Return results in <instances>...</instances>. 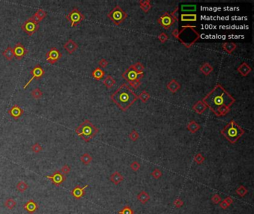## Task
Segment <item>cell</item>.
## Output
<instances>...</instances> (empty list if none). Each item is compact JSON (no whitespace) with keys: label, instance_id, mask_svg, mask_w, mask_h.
Returning <instances> with one entry per match:
<instances>
[{"label":"cell","instance_id":"cell-40","mask_svg":"<svg viewBox=\"0 0 254 214\" xmlns=\"http://www.w3.org/2000/svg\"><path fill=\"white\" fill-rule=\"evenodd\" d=\"M133 66H134V69H135L137 72L140 73V74H143L144 69H145V67H144L143 64L141 63L140 62H137V63H136L135 64L133 65Z\"/></svg>","mask_w":254,"mask_h":214},{"label":"cell","instance_id":"cell-9","mask_svg":"<svg viewBox=\"0 0 254 214\" xmlns=\"http://www.w3.org/2000/svg\"><path fill=\"white\" fill-rule=\"evenodd\" d=\"M39 24L34 20L33 16H31L29 19H27L21 26V29L24 32L29 36H32L34 33L37 32L39 29Z\"/></svg>","mask_w":254,"mask_h":214},{"label":"cell","instance_id":"cell-5","mask_svg":"<svg viewBox=\"0 0 254 214\" xmlns=\"http://www.w3.org/2000/svg\"><path fill=\"white\" fill-rule=\"evenodd\" d=\"M99 129L96 127L89 120L86 119L75 129V133L80 136L85 142H89L98 134Z\"/></svg>","mask_w":254,"mask_h":214},{"label":"cell","instance_id":"cell-22","mask_svg":"<svg viewBox=\"0 0 254 214\" xmlns=\"http://www.w3.org/2000/svg\"><path fill=\"white\" fill-rule=\"evenodd\" d=\"M124 178L123 175H122V174L119 172H113V173L110 175V180L116 185L120 184L121 182L124 180Z\"/></svg>","mask_w":254,"mask_h":214},{"label":"cell","instance_id":"cell-8","mask_svg":"<svg viewBox=\"0 0 254 214\" xmlns=\"http://www.w3.org/2000/svg\"><path fill=\"white\" fill-rule=\"evenodd\" d=\"M66 19L71 22L72 27H76L78 24H80L81 21L85 19L84 15L79 11L78 8H74L72 11L69 13L67 16H66Z\"/></svg>","mask_w":254,"mask_h":214},{"label":"cell","instance_id":"cell-32","mask_svg":"<svg viewBox=\"0 0 254 214\" xmlns=\"http://www.w3.org/2000/svg\"><path fill=\"white\" fill-rule=\"evenodd\" d=\"M2 55L4 56V57H5L8 60H9V61L12 60L13 57H14V51H13L12 48L8 46L7 49H6L5 50L2 52Z\"/></svg>","mask_w":254,"mask_h":214},{"label":"cell","instance_id":"cell-21","mask_svg":"<svg viewBox=\"0 0 254 214\" xmlns=\"http://www.w3.org/2000/svg\"><path fill=\"white\" fill-rule=\"evenodd\" d=\"M180 87H181L180 84L174 79L172 80L168 83L167 84V89H169V92H171L172 93H176L180 89Z\"/></svg>","mask_w":254,"mask_h":214},{"label":"cell","instance_id":"cell-11","mask_svg":"<svg viewBox=\"0 0 254 214\" xmlns=\"http://www.w3.org/2000/svg\"><path fill=\"white\" fill-rule=\"evenodd\" d=\"M157 22L163 29H169L173 25L175 21L174 20V19L172 17V16H171L169 13H165V14L161 15L160 17L157 19Z\"/></svg>","mask_w":254,"mask_h":214},{"label":"cell","instance_id":"cell-52","mask_svg":"<svg viewBox=\"0 0 254 214\" xmlns=\"http://www.w3.org/2000/svg\"><path fill=\"white\" fill-rule=\"evenodd\" d=\"M184 202L183 201L182 199H177L174 200V206H175L177 208H180V207H181L183 205Z\"/></svg>","mask_w":254,"mask_h":214},{"label":"cell","instance_id":"cell-13","mask_svg":"<svg viewBox=\"0 0 254 214\" xmlns=\"http://www.w3.org/2000/svg\"><path fill=\"white\" fill-rule=\"evenodd\" d=\"M46 177L47 178H49V180H51V182H52V184L55 186V187H59V186H61L64 182H65L66 179L64 174H63L62 172L59 171V170H56L51 175H46Z\"/></svg>","mask_w":254,"mask_h":214},{"label":"cell","instance_id":"cell-45","mask_svg":"<svg viewBox=\"0 0 254 214\" xmlns=\"http://www.w3.org/2000/svg\"><path fill=\"white\" fill-rule=\"evenodd\" d=\"M151 175H152L153 177H154V178L158 179V178H161V177H162V171H161L160 170H159V169L156 168V169H154V170H153V172H152V173H151Z\"/></svg>","mask_w":254,"mask_h":214},{"label":"cell","instance_id":"cell-16","mask_svg":"<svg viewBox=\"0 0 254 214\" xmlns=\"http://www.w3.org/2000/svg\"><path fill=\"white\" fill-rule=\"evenodd\" d=\"M8 113L11 115V117L14 119V120H17L19 117L24 114V111L18 105H14L8 111Z\"/></svg>","mask_w":254,"mask_h":214},{"label":"cell","instance_id":"cell-28","mask_svg":"<svg viewBox=\"0 0 254 214\" xmlns=\"http://www.w3.org/2000/svg\"><path fill=\"white\" fill-rule=\"evenodd\" d=\"M150 195L145 192V190H142L139 193L138 195H137V199H138L139 202L142 204H145L150 200Z\"/></svg>","mask_w":254,"mask_h":214},{"label":"cell","instance_id":"cell-7","mask_svg":"<svg viewBox=\"0 0 254 214\" xmlns=\"http://www.w3.org/2000/svg\"><path fill=\"white\" fill-rule=\"evenodd\" d=\"M144 74H140L138 73L137 71L134 69L133 65H131L128 69H126L124 72L122 74V77L127 81L129 83V85L132 84L133 83L136 82V81L140 80L142 77H143Z\"/></svg>","mask_w":254,"mask_h":214},{"label":"cell","instance_id":"cell-14","mask_svg":"<svg viewBox=\"0 0 254 214\" xmlns=\"http://www.w3.org/2000/svg\"><path fill=\"white\" fill-rule=\"evenodd\" d=\"M13 51H14V57L18 60L22 59L28 54V50L20 42H18L15 45L14 49H13Z\"/></svg>","mask_w":254,"mask_h":214},{"label":"cell","instance_id":"cell-43","mask_svg":"<svg viewBox=\"0 0 254 214\" xmlns=\"http://www.w3.org/2000/svg\"><path fill=\"white\" fill-rule=\"evenodd\" d=\"M139 137V133L136 130L131 131L130 135H129V138H130V139L131 141H134V142L137 141L138 140Z\"/></svg>","mask_w":254,"mask_h":214},{"label":"cell","instance_id":"cell-6","mask_svg":"<svg viewBox=\"0 0 254 214\" xmlns=\"http://www.w3.org/2000/svg\"><path fill=\"white\" fill-rule=\"evenodd\" d=\"M107 17L110 19L116 25H120L127 18V14L121 8L119 5H116L115 8L107 14Z\"/></svg>","mask_w":254,"mask_h":214},{"label":"cell","instance_id":"cell-24","mask_svg":"<svg viewBox=\"0 0 254 214\" xmlns=\"http://www.w3.org/2000/svg\"><path fill=\"white\" fill-rule=\"evenodd\" d=\"M105 75V72L102 70V69H101L100 67H97L92 71V77L96 80H102L103 77Z\"/></svg>","mask_w":254,"mask_h":214},{"label":"cell","instance_id":"cell-26","mask_svg":"<svg viewBox=\"0 0 254 214\" xmlns=\"http://www.w3.org/2000/svg\"><path fill=\"white\" fill-rule=\"evenodd\" d=\"M200 71L201 73H203L205 76L210 75L212 71H213V67L208 63H204L202 64L200 67Z\"/></svg>","mask_w":254,"mask_h":214},{"label":"cell","instance_id":"cell-51","mask_svg":"<svg viewBox=\"0 0 254 214\" xmlns=\"http://www.w3.org/2000/svg\"><path fill=\"white\" fill-rule=\"evenodd\" d=\"M70 171H71V168L67 165V164L64 165L62 167V168H61V172H62L63 174H64V175H66V174H69V172H70Z\"/></svg>","mask_w":254,"mask_h":214},{"label":"cell","instance_id":"cell-15","mask_svg":"<svg viewBox=\"0 0 254 214\" xmlns=\"http://www.w3.org/2000/svg\"><path fill=\"white\" fill-rule=\"evenodd\" d=\"M88 187H89L88 185H86L83 187H81L79 185H76L75 187L72 189V191L70 192V194L75 199H80L82 198L84 195L86 188H87Z\"/></svg>","mask_w":254,"mask_h":214},{"label":"cell","instance_id":"cell-50","mask_svg":"<svg viewBox=\"0 0 254 214\" xmlns=\"http://www.w3.org/2000/svg\"><path fill=\"white\" fill-rule=\"evenodd\" d=\"M108 64H109L108 61L105 59H102L99 62V67H100L101 69H104V68H106L107 66H108Z\"/></svg>","mask_w":254,"mask_h":214},{"label":"cell","instance_id":"cell-3","mask_svg":"<svg viewBox=\"0 0 254 214\" xmlns=\"http://www.w3.org/2000/svg\"><path fill=\"white\" fill-rule=\"evenodd\" d=\"M196 26L183 25L181 30L177 29L172 31V34L175 39L180 41L186 49H190L200 39V35L196 31Z\"/></svg>","mask_w":254,"mask_h":214},{"label":"cell","instance_id":"cell-23","mask_svg":"<svg viewBox=\"0 0 254 214\" xmlns=\"http://www.w3.org/2000/svg\"><path fill=\"white\" fill-rule=\"evenodd\" d=\"M46 16H47V12H46V11H44V10L40 8V9H38L37 11V12L33 15L32 16L37 22H40L42 19H43L44 18H46Z\"/></svg>","mask_w":254,"mask_h":214},{"label":"cell","instance_id":"cell-20","mask_svg":"<svg viewBox=\"0 0 254 214\" xmlns=\"http://www.w3.org/2000/svg\"><path fill=\"white\" fill-rule=\"evenodd\" d=\"M207 108V106L204 104L203 101L198 100V101H197L195 104H194L193 107H192V109H193L196 113L201 114L205 112Z\"/></svg>","mask_w":254,"mask_h":214},{"label":"cell","instance_id":"cell-41","mask_svg":"<svg viewBox=\"0 0 254 214\" xmlns=\"http://www.w3.org/2000/svg\"><path fill=\"white\" fill-rule=\"evenodd\" d=\"M182 11H195L196 10V5H183L181 7Z\"/></svg>","mask_w":254,"mask_h":214},{"label":"cell","instance_id":"cell-27","mask_svg":"<svg viewBox=\"0 0 254 214\" xmlns=\"http://www.w3.org/2000/svg\"><path fill=\"white\" fill-rule=\"evenodd\" d=\"M139 7L145 13H148L151 8V4L150 0H141L139 2Z\"/></svg>","mask_w":254,"mask_h":214},{"label":"cell","instance_id":"cell-19","mask_svg":"<svg viewBox=\"0 0 254 214\" xmlns=\"http://www.w3.org/2000/svg\"><path fill=\"white\" fill-rule=\"evenodd\" d=\"M237 71L243 77H247L252 71V68L246 63H243L237 68Z\"/></svg>","mask_w":254,"mask_h":214},{"label":"cell","instance_id":"cell-4","mask_svg":"<svg viewBox=\"0 0 254 214\" xmlns=\"http://www.w3.org/2000/svg\"><path fill=\"white\" fill-rule=\"evenodd\" d=\"M245 132V129H242L233 120L230 121L224 128L221 131V134L231 144H235Z\"/></svg>","mask_w":254,"mask_h":214},{"label":"cell","instance_id":"cell-33","mask_svg":"<svg viewBox=\"0 0 254 214\" xmlns=\"http://www.w3.org/2000/svg\"><path fill=\"white\" fill-rule=\"evenodd\" d=\"M80 160L84 165H89L92 161V158L89 153H84L81 156Z\"/></svg>","mask_w":254,"mask_h":214},{"label":"cell","instance_id":"cell-34","mask_svg":"<svg viewBox=\"0 0 254 214\" xmlns=\"http://www.w3.org/2000/svg\"><path fill=\"white\" fill-rule=\"evenodd\" d=\"M28 187H29L28 184L26 182H23V181L18 182L17 185H16V190L19 192H20V193H23V192L26 191L28 189Z\"/></svg>","mask_w":254,"mask_h":214},{"label":"cell","instance_id":"cell-35","mask_svg":"<svg viewBox=\"0 0 254 214\" xmlns=\"http://www.w3.org/2000/svg\"><path fill=\"white\" fill-rule=\"evenodd\" d=\"M43 92L39 89V88H35V89H33L31 92V95L34 97V99L37 100V99H40V97H42L43 96Z\"/></svg>","mask_w":254,"mask_h":214},{"label":"cell","instance_id":"cell-18","mask_svg":"<svg viewBox=\"0 0 254 214\" xmlns=\"http://www.w3.org/2000/svg\"><path fill=\"white\" fill-rule=\"evenodd\" d=\"M64 49L69 53V54H72V53H74L75 51L78 49V44L75 42L72 39H69L67 42H66L65 44L64 45Z\"/></svg>","mask_w":254,"mask_h":214},{"label":"cell","instance_id":"cell-30","mask_svg":"<svg viewBox=\"0 0 254 214\" xmlns=\"http://www.w3.org/2000/svg\"><path fill=\"white\" fill-rule=\"evenodd\" d=\"M180 17L182 22H195L197 19V15L195 14H182Z\"/></svg>","mask_w":254,"mask_h":214},{"label":"cell","instance_id":"cell-42","mask_svg":"<svg viewBox=\"0 0 254 214\" xmlns=\"http://www.w3.org/2000/svg\"><path fill=\"white\" fill-rule=\"evenodd\" d=\"M194 161H195L197 164H202L204 162V161H205V158H204L200 153H198L195 155V157H194Z\"/></svg>","mask_w":254,"mask_h":214},{"label":"cell","instance_id":"cell-31","mask_svg":"<svg viewBox=\"0 0 254 214\" xmlns=\"http://www.w3.org/2000/svg\"><path fill=\"white\" fill-rule=\"evenodd\" d=\"M103 83H104V85L105 86L107 89H110L115 85L116 80L112 76L107 75V77H105V79L104 80V81H103Z\"/></svg>","mask_w":254,"mask_h":214},{"label":"cell","instance_id":"cell-46","mask_svg":"<svg viewBox=\"0 0 254 214\" xmlns=\"http://www.w3.org/2000/svg\"><path fill=\"white\" fill-rule=\"evenodd\" d=\"M159 40L160 41L161 43H165L169 39V36L165 32H162L159 34L158 36Z\"/></svg>","mask_w":254,"mask_h":214},{"label":"cell","instance_id":"cell-38","mask_svg":"<svg viewBox=\"0 0 254 214\" xmlns=\"http://www.w3.org/2000/svg\"><path fill=\"white\" fill-rule=\"evenodd\" d=\"M247 192H248V190H247L246 187L243 185H240L239 187L237 188V190H235V193L238 194V195H239L241 197L245 196L247 193Z\"/></svg>","mask_w":254,"mask_h":214},{"label":"cell","instance_id":"cell-17","mask_svg":"<svg viewBox=\"0 0 254 214\" xmlns=\"http://www.w3.org/2000/svg\"><path fill=\"white\" fill-rule=\"evenodd\" d=\"M23 208L25 210L28 212L30 214H32L35 213L37 210L39 208V206L37 204V202H34L33 199H30L23 205Z\"/></svg>","mask_w":254,"mask_h":214},{"label":"cell","instance_id":"cell-1","mask_svg":"<svg viewBox=\"0 0 254 214\" xmlns=\"http://www.w3.org/2000/svg\"><path fill=\"white\" fill-rule=\"evenodd\" d=\"M202 101L207 107L215 114L221 107L230 108L235 102V100L221 84H217L212 90L204 97Z\"/></svg>","mask_w":254,"mask_h":214},{"label":"cell","instance_id":"cell-47","mask_svg":"<svg viewBox=\"0 0 254 214\" xmlns=\"http://www.w3.org/2000/svg\"><path fill=\"white\" fill-rule=\"evenodd\" d=\"M140 167H141L140 164H139L138 161H133L132 163L130 164L131 170L134 172L138 171V170H139V168H140Z\"/></svg>","mask_w":254,"mask_h":214},{"label":"cell","instance_id":"cell-2","mask_svg":"<svg viewBox=\"0 0 254 214\" xmlns=\"http://www.w3.org/2000/svg\"><path fill=\"white\" fill-rule=\"evenodd\" d=\"M110 98L121 110L125 112L138 100V95L130 89V86L124 83L111 94Z\"/></svg>","mask_w":254,"mask_h":214},{"label":"cell","instance_id":"cell-10","mask_svg":"<svg viewBox=\"0 0 254 214\" xmlns=\"http://www.w3.org/2000/svg\"><path fill=\"white\" fill-rule=\"evenodd\" d=\"M30 74L32 75V77H31V78L28 81L27 83H26V85L23 86V89H26V88L30 85L31 81L34 80V79H37V80L40 79L41 77L44 75L45 71H44V69H43V68L41 67L40 65L37 64V65H36V66H34L32 69H31V71H30Z\"/></svg>","mask_w":254,"mask_h":214},{"label":"cell","instance_id":"cell-36","mask_svg":"<svg viewBox=\"0 0 254 214\" xmlns=\"http://www.w3.org/2000/svg\"><path fill=\"white\" fill-rule=\"evenodd\" d=\"M150 94L148 92H146V91H142V92L140 93V94L138 96V98L140 99V100L142 101V103H144V104L147 102V101L150 99Z\"/></svg>","mask_w":254,"mask_h":214},{"label":"cell","instance_id":"cell-37","mask_svg":"<svg viewBox=\"0 0 254 214\" xmlns=\"http://www.w3.org/2000/svg\"><path fill=\"white\" fill-rule=\"evenodd\" d=\"M16 205V201L14 199H8L5 201V207H7L8 209H9V210H11V209L14 208L15 206Z\"/></svg>","mask_w":254,"mask_h":214},{"label":"cell","instance_id":"cell-54","mask_svg":"<svg viewBox=\"0 0 254 214\" xmlns=\"http://www.w3.org/2000/svg\"><path fill=\"white\" fill-rule=\"evenodd\" d=\"M219 205H220V207H221L222 209H224V210H225V209H227V207L230 206V205H227V204L226 203V202L224 200L221 201V202L220 203H219Z\"/></svg>","mask_w":254,"mask_h":214},{"label":"cell","instance_id":"cell-49","mask_svg":"<svg viewBox=\"0 0 254 214\" xmlns=\"http://www.w3.org/2000/svg\"><path fill=\"white\" fill-rule=\"evenodd\" d=\"M177 11H178V6H177V7H175V8L174 9V11H172V14H171V16H172V17L173 18L175 22H178V15H177Z\"/></svg>","mask_w":254,"mask_h":214},{"label":"cell","instance_id":"cell-29","mask_svg":"<svg viewBox=\"0 0 254 214\" xmlns=\"http://www.w3.org/2000/svg\"><path fill=\"white\" fill-rule=\"evenodd\" d=\"M200 129V126L195 121H191L187 125V129L191 133H195Z\"/></svg>","mask_w":254,"mask_h":214},{"label":"cell","instance_id":"cell-39","mask_svg":"<svg viewBox=\"0 0 254 214\" xmlns=\"http://www.w3.org/2000/svg\"><path fill=\"white\" fill-rule=\"evenodd\" d=\"M118 213L119 214H134V210H133V209L131 208L130 206L126 205V206H124L122 210H119V211L118 212Z\"/></svg>","mask_w":254,"mask_h":214},{"label":"cell","instance_id":"cell-25","mask_svg":"<svg viewBox=\"0 0 254 214\" xmlns=\"http://www.w3.org/2000/svg\"><path fill=\"white\" fill-rule=\"evenodd\" d=\"M222 48L227 54H230L233 52L235 49H236L237 45L234 42H224L222 44Z\"/></svg>","mask_w":254,"mask_h":214},{"label":"cell","instance_id":"cell-44","mask_svg":"<svg viewBox=\"0 0 254 214\" xmlns=\"http://www.w3.org/2000/svg\"><path fill=\"white\" fill-rule=\"evenodd\" d=\"M31 150H32L33 152H35V153H39V152H40L41 151L43 150V147H41V145L39 143H35V144H34V145H32V147H31Z\"/></svg>","mask_w":254,"mask_h":214},{"label":"cell","instance_id":"cell-12","mask_svg":"<svg viewBox=\"0 0 254 214\" xmlns=\"http://www.w3.org/2000/svg\"><path fill=\"white\" fill-rule=\"evenodd\" d=\"M62 57V54L60 52L57 48H51V49L46 54V62L50 64H54L57 63L61 58Z\"/></svg>","mask_w":254,"mask_h":214},{"label":"cell","instance_id":"cell-53","mask_svg":"<svg viewBox=\"0 0 254 214\" xmlns=\"http://www.w3.org/2000/svg\"><path fill=\"white\" fill-rule=\"evenodd\" d=\"M224 201L226 203H227V205H232V204L233 203V199H232L231 197H230V196L226 197L224 199Z\"/></svg>","mask_w":254,"mask_h":214},{"label":"cell","instance_id":"cell-48","mask_svg":"<svg viewBox=\"0 0 254 214\" xmlns=\"http://www.w3.org/2000/svg\"><path fill=\"white\" fill-rule=\"evenodd\" d=\"M222 201L221 197L218 195V194H214L212 197V203L215 204V205H217V204H219Z\"/></svg>","mask_w":254,"mask_h":214}]
</instances>
